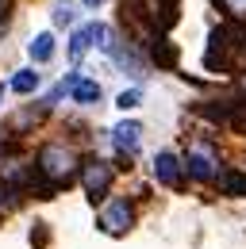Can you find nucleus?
<instances>
[{
  "mask_svg": "<svg viewBox=\"0 0 246 249\" xmlns=\"http://www.w3.org/2000/svg\"><path fill=\"white\" fill-rule=\"evenodd\" d=\"M35 169H39V180H42V199H50L58 188H65L81 173V157L73 154L69 146H62V142H46L39 150Z\"/></svg>",
  "mask_w": 246,
  "mask_h": 249,
  "instance_id": "f257e3e1",
  "label": "nucleus"
},
{
  "mask_svg": "<svg viewBox=\"0 0 246 249\" xmlns=\"http://www.w3.org/2000/svg\"><path fill=\"white\" fill-rule=\"evenodd\" d=\"M246 54V23H223L208 35V50H204V65L212 73H223L231 69L235 58Z\"/></svg>",
  "mask_w": 246,
  "mask_h": 249,
  "instance_id": "f03ea898",
  "label": "nucleus"
},
{
  "mask_svg": "<svg viewBox=\"0 0 246 249\" xmlns=\"http://www.w3.org/2000/svg\"><path fill=\"white\" fill-rule=\"evenodd\" d=\"M123 19L146 27L158 38L177 23V0H123Z\"/></svg>",
  "mask_w": 246,
  "mask_h": 249,
  "instance_id": "7ed1b4c3",
  "label": "nucleus"
},
{
  "mask_svg": "<svg viewBox=\"0 0 246 249\" xmlns=\"http://www.w3.org/2000/svg\"><path fill=\"white\" fill-rule=\"evenodd\" d=\"M81 184H85V196H89V203H104V196L112 192V165L108 161H100V157H89V161H81Z\"/></svg>",
  "mask_w": 246,
  "mask_h": 249,
  "instance_id": "20e7f679",
  "label": "nucleus"
},
{
  "mask_svg": "<svg viewBox=\"0 0 246 249\" xmlns=\"http://www.w3.org/2000/svg\"><path fill=\"white\" fill-rule=\"evenodd\" d=\"M184 173L192 177V180H204V184H212L219 180V157H215L212 146H192V154L184 157Z\"/></svg>",
  "mask_w": 246,
  "mask_h": 249,
  "instance_id": "39448f33",
  "label": "nucleus"
},
{
  "mask_svg": "<svg viewBox=\"0 0 246 249\" xmlns=\"http://www.w3.org/2000/svg\"><path fill=\"white\" fill-rule=\"evenodd\" d=\"M135 226V207L127 203V199H112L104 211H100V230L104 234H112V238H120Z\"/></svg>",
  "mask_w": 246,
  "mask_h": 249,
  "instance_id": "423d86ee",
  "label": "nucleus"
},
{
  "mask_svg": "<svg viewBox=\"0 0 246 249\" xmlns=\"http://www.w3.org/2000/svg\"><path fill=\"white\" fill-rule=\"evenodd\" d=\"M154 177H158L165 188H181V180H184V161L173 154V150H162V154L154 157Z\"/></svg>",
  "mask_w": 246,
  "mask_h": 249,
  "instance_id": "0eeeda50",
  "label": "nucleus"
},
{
  "mask_svg": "<svg viewBox=\"0 0 246 249\" xmlns=\"http://www.w3.org/2000/svg\"><path fill=\"white\" fill-rule=\"evenodd\" d=\"M200 115H208L215 123H239L243 126L246 119V100H219V104H204Z\"/></svg>",
  "mask_w": 246,
  "mask_h": 249,
  "instance_id": "6e6552de",
  "label": "nucleus"
},
{
  "mask_svg": "<svg viewBox=\"0 0 246 249\" xmlns=\"http://www.w3.org/2000/svg\"><path fill=\"white\" fill-rule=\"evenodd\" d=\"M112 142H116V150H120V154H135V150H139V142H143V126L135 123V119H123V123L112 130Z\"/></svg>",
  "mask_w": 246,
  "mask_h": 249,
  "instance_id": "1a4fd4ad",
  "label": "nucleus"
},
{
  "mask_svg": "<svg viewBox=\"0 0 246 249\" xmlns=\"http://www.w3.org/2000/svg\"><path fill=\"white\" fill-rule=\"evenodd\" d=\"M100 23H85V27H77L73 31V38H69V62H81L85 54H89V46H92V38H100Z\"/></svg>",
  "mask_w": 246,
  "mask_h": 249,
  "instance_id": "9d476101",
  "label": "nucleus"
},
{
  "mask_svg": "<svg viewBox=\"0 0 246 249\" xmlns=\"http://www.w3.org/2000/svg\"><path fill=\"white\" fill-rule=\"evenodd\" d=\"M146 50H150V58L162 65V69H173V65H177V50H173V46L165 42V35L150 38V42H146Z\"/></svg>",
  "mask_w": 246,
  "mask_h": 249,
  "instance_id": "9b49d317",
  "label": "nucleus"
},
{
  "mask_svg": "<svg viewBox=\"0 0 246 249\" xmlns=\"http://www.w3.org/2000/svg\"><path fill=\"white\" fill-rule=\"evenodd\" d=\"M27 50H31V62H50V58H54V35H50V31L35 35Z\"/></svg>",
  "mask_w": 246,
  "mask_h": 249,
  "instance_id": "f8f14e48",
  "label": "nucleus"
},
{
  "mask_svg": "<svg viewBox=\"0 0 246 249\" xmlns=\"http://www.w3.org/2000/svg\"><path fill=\"white\" fill-rule=\"evenodd\" d=\"M46 111H50V107H46V104H39V107H31V111H23V115H16V119L8 123V130H12V134H16V130L23 134V130H27V126H35L39 119H42V115H46Z\"/></svg>",
  "mask_w": 246,
  "mask_h": 249,
  "instance_id": "ddd939ff",
  "label": "nucleus"
},
{
  "mask_svg": "<svg viewBox=\"0 0 246 249\" xmlns=\"http://www.w3.org/2000/svg\"><path fill=\"white\" fill-rule=\"evenodd\" d=\"M69 92H73V100H77V104H96V100H100V85H96V81H81V77H77Z\"/></svg>",
  "mask_w": 246,
  "mask_h": 249,
  "instance_id": "4468645a",
  "label": "nucleus"
},
{
  "mask_svg": "<svg viewBox=\"0 0 246 249\" xmlns=\"http://www.w3.org/2000/svg\"><path fill=\"white\" fill-rule=\"evenodd\" d=\"M39 89V73L35 69H20L16 77H12V92H20V96H27Z\"/></svg>",
  "mask_w": 246,
  "mask_h": 249,
  "instance_id": "2eb2a0df",
  "label": "nucleus"
},
{
  "mask_svg": "<svg viewBox=\"0 0 246 249\" xmlns=\"http://www.w3.org/2000/svg\"><path fill=\"white\" fill-rule=\"evenodd\" d=\"M219 188L227 196H246V173H219Z\"/></svg>",
  "mask_w": 246,
  "mask_h": 249,
  "instance_id": "dca6fc26",
  "label": "nucleus"
},
{
  "mask_svg": "<svg viewBox=\"0 0 246 249\" xmlns=\"http://www.w3.org/2000/svg\"><path fill=\"white\" fill-rule=\"evenodd\" d=\"M139 100H143V92H139V89H127V92L116 100V104H120L123 111H131V107H139Z\"/></svg>",
  "mask_w": 246,
  "mask_h": 249,
  "instance_id": "f3484780",
  "label": "nucleus"
},
{
  "mask_svg": "<svg viewBox=\"0 0 246 249\" xmlns=\"http://www.w3.org/2000/svg\"><path fill=\"white\" fill-rule=\"evenodd\" d=\"M54 23H62V27L73 23V4H58V8H54Z\"/></svg>",
  "mask_w": 246,
  "mask_h": 249,
  "instance_id": "a211bd4d",
  "label": "nucleus"
},
{
  "mask_svg": "<svg viewBox=\"0 0 246 249\" xmlns=\"http://www.w3.org/2000/svg\"><path fill=\"white\" fill-rule=\"evenodd\" d=\"M8 8H12V0H0V19L8 16Z\"/></svg>",
  "mask_w": 246,
  "mask_h": 249,
  "instance_id": "6ab92c4d",
  "label": "nucleus"
},
{
  "mask_svg": "<svg viewBox=\"0 0 246 249\" xmlns=\"http://www.w3.org/2000/svg\"><path fill=\"white\" fill-rule=\"evenodd\" d=\"M239 85H243V100H246V73H243V81H239Z\"/></svg>",
  "mask_w": 246,
  "mask_h": 249,
  "instance_id": "aec40b11",
  "label": "nucleus"
},
{
  "mask_svg": "<svg viewBox=\"0 0 246 249\" xmlns=\"http://www.w3.org/2000/svg\"><path fill=\"white\" fill-rule=\"evenodd\" d=\"M85 4H89V8H96V4H104V0H85Z\"/></svg>",
  "mask_w": 246,
  "mask_h": 249,
  "instance_id": "412c9836",
  "label": "nucleus"
},
{
  "mask_svg": "<svg viewBox=\"0 0 246 249\" xmlns=\"http://www.w3.org/2000/svg\"><path fill=\"white\" fill-rule=\"evenodd\" d=\"M0 96H4V89H0Z\"/></svg>",
  "mask_w": 246,
  "mask_h": 249,
  "instance_id": "4be33fe9",
  "label": "nucleus"
}]
</instances>
